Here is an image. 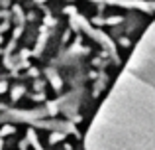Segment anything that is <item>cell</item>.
Returning <instances> with one entry per match:
<instances>
[{"instance_id": "cell-1", "label": "cell", "mask_w": 155, "mask_h": 150, "mask_svg": "<svg viewBox=\"0 0 155 150\" xmlns=\"http://www.w3.org/2000/svg\"><path fill=\"white\" fill-rule=\"evenodd\" d=\"M155 6L112 0H4V109L75 127L96 111ZM20 120V119H18Z\"/></svg>"}, {"instance_id": "cell-2", "label": "cell", "mask_w": 155, "mask_h": 150, "mask_svg": "<svg viewBox=\"0 0 155 150\" xmlns=\"http://www.w3.org/2000/svg\"><path fill=\"white\" fill-rule=\"evenodd\" d=\"M112 2H126V4H143V6H155V0H112Z\"/></svg>"}]
</instances>
